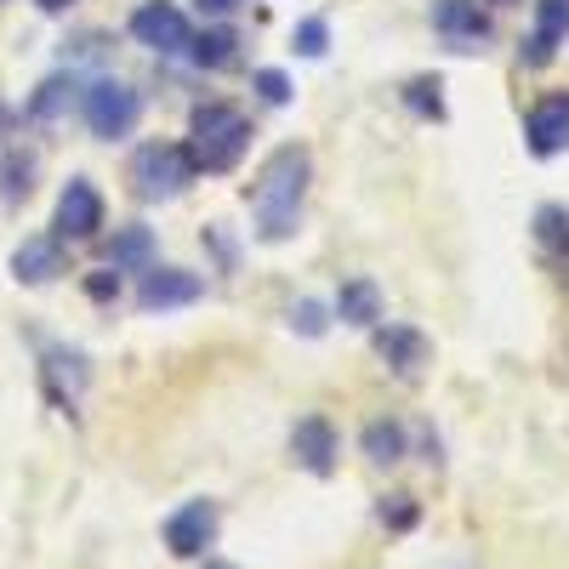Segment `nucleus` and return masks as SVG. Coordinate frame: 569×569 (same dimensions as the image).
<instances>
[{
	"label": "nucleus",
	"mask_w": 569,
	"mask_h": 569,
	"mask_svg": "<svg viewBox=\"0 0 569 569\" xmlns=\"http://www.w3.org/2000/svg\"><path fill=\"white\" fill-rule=\"evenodd\" d=\"M308 149L302 142H284V149L268 154L262 177L251 182V211H257V233L262 240H291L297 233V217H302V194H308Z\"/></svg>",
	"instance_id": "f257e3e1"
},
{
	"label": "nucleus",
	"mask_w": 569,
	"mask_h": 569,
	"mask_svg": "<svg viewBox=\"0 0 569 569\" xmlns=\"http://www.w3.org/2000/svg\"><path fill=\"white\" fill-rule=\"evenodd\" d=\"M246 142H251V126L228 103H200L194 120H188V160H194V171H233Z\"/></svg>",
	"instance_id": "f03ea898"
},
{
	"label": "nucleus",
	"mask_w": 569,
	"mask_h": 569,
	"mask_svg": "<svg viewBox=\"0 0 569 569\" xmlns=\"http://www.w3.org/2000/svg\"><path fill=\"white\" fill-rule=\"evenodd\" d=\"M188 177H194V160H188V149H177V142H149V149H137V160H131L137 200H171L188 188Z\"/></svg>",
	"instance_id": "7ed1b4c3"
},
{
	"label": "nucleus",
	"mask_w": 569,
	"mask_h": 569,
	"mask_svg": "<svg viewBox=\"0 0 569 569\" xmlns=\"http://www.w3.org/2000/svg\"><path fill=\"white\" fill-rule=\"evenodd\" d=\"M137 114H142V98L126 86V80H98V86H86V126H91V137H131V126H137Z\"/></svg>",
	"instance_id": "20e7f679"
},
{
	"label": "nucleus",
	"mask_w": 569,
	"mask_h": 569,
	"mask_svg": "<svg viewBox=\"0 0 569 569\" xmlns=\"http://www.w3.org/2000/svg\"><path fill=\"white\" fill-rule=\"evenodd\" d=\"M131 34L149 46V52H160V58H177V52H188V18L171 7V0H149V7H137L131 12Z\"/></svg>",
	"instance_id": "39448f33"
},
{
	"label": "nucleus",
	"mask_w": 569,
	"mask_h": 569,
	"mask_svg": "<svg viewBox=\"0 0 569 569\" xmlns=\"http://www.w3.org/2000/svg\"><path fill=\"white\" fill-rule=\"evenodd\" d=\"M206 291V279L200 273H182V268H142V284H137V308L142 313H160V308H188V302H200Z\"/></svg>",
	"instance_id": "423d86ee"
},
{
	"label": "nucleus",
	"mask_w": 569,
	"mask_h": 569,
	"mask_svg": "<svg viewBox=\"0 0 569 569\" xmlns=\"http://www.w3.org/2000/svg\"><path fill=\"white\" fill-rule=\"evenodd\" d=\"M211 541H217V507L211 501H188L166 518V547L177 558H200Z\"/></svg>",
	"instance_id": "0eeeda50"
},
{
	"label": "nucleus",
	"mask_w": 569,
	"mask_h": 569,
	"mask_svg": "<svg viewBox=\"0 0 569 569\" xmlns=\"http://www.w3.org/2000/svg\"><path fill=\"white\" fill-rule=\"evenodd\" d=\"M103 228V200L91 182H69L63 200H58V233L63 240H91Z\"/></svg>",
	"instance_id": "6e6552de"
},
{
	"label": "nucleus",
	"mask_w": 569,
	"mask_h": 569,
	"mask_svg": "<svg viewBox=\"0 0 569 569\" xmlns=\"http://www.w3.org/2000/svg\"><path fill=\"white\" fill-rule=\"evenodd\" d=\"M433 23L450 34L456 52H479V40H490V18L479 12V0H439Z\"/></svg>",
	"instance_id": "1a4fd4ad"
},
{
	"label": "nucleus",
	"mask_w": 569,
	"mask_h": 569,
	"mask_svg": "<svg viewBox=\"0 0 569 569\" xmlns=\"http://www.w3.org/2000/svg\"><path fill=\"white\" fill-rule=\"evenodd\" d=\"M530 154H563L569 149V91H558V98H547V103H536L530 109Z\"/></svg>",
	"instance_id": "9d476101"
},
{
	"label": "nucleus",
	"mask_w": 569,
	"mask_h": 569,
	"mask_svg": "<svg viewBox=\"0 0 569 569\" xmlns=\"http://www.w3.org/2000/svg\"><path fill=\"white\" fill-rule=\"evenodd\" d=\"M291 450H297V461L308 467V472H325L337 467V427H330L325 416H302L297 427H291Z\"/></svg>",
	"instance_id": "9b49d317"
},
{
	"label": "nucleus",
	"mask_w": 569,
	"mask_h": 569,
	"mask_svg": "<svg viewBox=\"0 0 569 569\" xmlns=\"http://www.w3.org/2000/svg\"><path fill=\"white\" fill-rule=\"evenodd\" d=\"M563 34H569V0H536V34L525 46V63H536V69L552 63Z\"/></svg>",
	"instance_id": "f8f14e48"
},
{
	"label": "nucleus",
	"mask_w": 569,
	"mask_h": 569,
	"mask_svg": "<svg viewBox=\"0 0 569 569\" xmlns=\"http://www.w3.org/2000/svg\"><path fill=\"white\" fill-rule=\"evenodd\" d=\"M376 353H382L399 376H416L427 365V337L410 330V325H382V330H376Z\"/></svg>",
	"instance_id": "ddd939ff"
},
{
	"label": "nucleus",
	"mask_w": 569,
	"mask_h": 569,
	"mask_svg": "<svg viewBox=\"0 0 569 569\" xmlns=\"http://www.w3.org/2000/svg\"><path fill=\"white\" fill-rule=\"evenodd\" d=\"M12 273H18L23 284L58 279V273H63V251H58V240H23L18 257H12Z\"/></svg>",
	"instance_id": "4468645a"
},
{
	"label": "nucleus",
	"mask_w": 569,
	"mask_h": 569,
	"mask_svg": "<svg viewBox=\"0 0 569 569\" xmlns=\"http://www.w3.org/2000/svg\"><path fill=\"white\" fill-rule=\"evenodd\" d=\"M154 262V233L142 228V222H131V228H120L114 240H109V268H149Z\"/></svg>",
	"instance_id": "2eb2a0df"
},
{
	"label": "nucleus",
	"mask_w": 569,
	"mask_h": 569,
	"mask_svg": "<svg viewBox=\"0 0 569 569\" xmlns=\"http://www.w3.org/2000/svg\"><path fill=\"white\" fill-rule=\"evenodd\" d=\"M337 313H342V325H376L382 319V291L370 279H348L337 297Z\"/></svg>",
	"instance_id": "dca6fc26"
},
{
	"label": "nucleus",
	"mask_w": 569,
	"mask_h": 569,
	"mask_svg": "<svg viewBox=\"0 0 569 569\" xmlns=\"http://www.w3.org/2000/svg\"><path fill=\"white\" fill-rule=\"evenodd\" d=\"M74 98H80V80H74V74H52V80H46L34 98H29V114H34V120H58V114L74 109Z\"/></svg>",
	"instance_id": "f3484780"
},
{
	"label": "nucleus",
	"mask_w": 569,
	"mask_h": 569,
	"mask_svg": "<svg viewBox=\"0 0 569 569\" xmlns=\"http://www.w3.org/2000/svg\"><path fill=\"white\" fill-rule=\"evenodd\" d=\"M365 456H370L376 467H393V461L405 456V427H399V421H370V427H365Z\"/></svg>",
	"instance_id": "a211bd4d"
},
{
	"label": "nucleus",
	"mask_w": 569,
	"mask_h": 569,
	"mask_svg": "<svg viewBox=\"0 0 569 569\" xmlns=\"http://www.w3.org/2000/svg\"><path fill=\"white\" fill-rule=\"evenodd\" d=\"M46 376H52V393H58V399H74V393L86 388V359L52 348V353H46Z\"/></svg>",
	"instance_id": "6ab92c4d"
},
{
	"label": "nucleus",
	"mask_w": 569,
	"mask_h": 569,
	"mask_svg": "<svg viewBox=\"0 0 569 569\" xmlns=\"http://www.w3.org/2000/svg\"><path fill=\"white\" fill-rule=\"evenodd\" d=\"M233 46H240L233 29H206L200 40H188V52H194L200 69H222V63H233Z\"/></svg>",
	"instance_id": "aec40b11"
},
{
	"label": "nucleus",
	"mask_w": 569,
	"mask_h": 569,
	"mask_svg": "<svg viewBox=\"0 0 569 569\" xmlns=\"http://www.w3.org/2000/svg\"><path fill=\"white\" fill-rule=\"evenodd\" d=\"M29 188H34V160H29V154H7V166H0V194L23 200Z\"/></svg>",
	"instance_id": "412c9836"
},
{
	"label": "nucleus",
	"mask_w": 569,
	"mask_h": 569,
	"mask_svg": "<svg viewBox=\"0 0 569 569\" xmlns=\"http://www.w3.org/2000/svg\"><path fill=\"white\" fill-rule=\"evenodd\" d=\"M536 240H541L547 251H569V211H563V206H547V211L536 217Z\"/></svg>",
	"instance_id": "4be33fe9"
},
{
	"label": "nucleus",
	"mask_w": 569,
	"mask_h": 569,
	"mask_svg": "<svg viewBox=\"0 0 569 569\" xmlns=\"http://www.w3.org/2000/svg\"><path fill=\"white\" fill-rule=\"evenodd\" d=\"M405 103L421 114V120H445V98H439V80H410L405 86Z\"/></svg>",
	"instance_id": "5701e85b"
},
{
	"label": "nucleus",
	"mask_w": 569,
	"mask_h": 569,
	"mask_svg": "<svg viewBox=\"0 0 569 569\" xmlns=\"http://www.w3.org/2000/svg\"><path fill=\"white\" fill-rule=\"evenodd\" d=\"M251 86H257V98H262V103H273V109L291 103V80H284L279 69H257V80H251Z\"/></svg>",
	"instance_id": "b1692460"
},
{
	"label": "nucleus",
	"mask_w": 569,
	"mask_h": 569,
	"mask_svg": "<svg viewBox=\"0 0 569 569\" xmlns=\"http://www.w3.org/2000/svg\"><path fill=\"white\" fill-rule=\"evenodd\" d=\"M291 325L302 330V337H325L330 313H325V302H297V308H291Z\"/></svg>",
	"instance_id": "393cba45"
},
{
	"label": "nucleus",
	"mask_w": 569,
	"mask_h": 569,
	"mask_svg": "<svg viewBox=\"0 0 569 569\" xmlns=\"http://www.w3.org/2000/svg\"><path fill=\"white\" fill-rule=\"evenodd\" d=\"M325 40H330V34H325V23H319V18L297 23V52H302V58H325Z\"/></svg>",
	"instance_id": "a878e982"
},
{
	"label": "nucleus",
	"mask_w": 569,
	"mask_h": 569,
	"mask_svg": "<svg viewBox=\"0 0 569 569\" xmlns=\"http://www.w3.org/2000/svg\"><path fill=\"white\" fill-rule=\"evenodd\" d=\"M86 291H91V302H114L120 297V273H91Z\"/></svg>",
	"instance_id": "bb28decb"
},
{
	"label": "nucleus",
	"mask_w": 569,
	"mask_h": 569,
	"mask_svg": "<svg viewBox=\"0 0 569 569\" xmlns=\"http://www.w3.org/2000/svg\"><path fill=\"white\" fill-rule=\"evenodd\" d=\"M382 525H393V530H410V525H416L410 496H393V507H382Z\"/></svg>",
	"instance_id": "cd10ccee"
},
{
	"label": "nucleus",
	"mask_w": 569,
	"mask_h": 569,
	"mask_svg": "<svg viewBox=\"0 0 569 569\" xmlns=\"http://www.w3.org/2000/svg\"><path fill=\"white\" fill-rule=\"evenodd\" d=\"M240 0H200V12H211V18H222V12H233Z\"/></svg>",
	"instance_id": "c85d7f7f"
},
{
	"label": "nucleus",
	"mask_w": 569,
	"mask_h": 569,
	"mask_svg": "<svg viewBox=\"0 0 569 569\" xmlns=\"http://www.w3.org/2000/svg\"><path fill=\"white\" fill-rule=\"evenodd\" d=\"M40 7H46V12H63V7H69V0H40Z\"/></svg>",
	"instance_id": "c756f323"
},
{
	"label": "nucleus",
	"mask_w": 569,
	"mask_h": 569,
	"mask_svg": "<svg viewBox=\"0 0 569 569\" xmlns=\"http://www.w3.org/2000/svg\"><path fill=\"white\" fill-rule=\"evenodd\" d=\"M206 569H233V563H206Z\"/></svg>",
	"instance_id": "7c9ffc66"
}]
</instances>
